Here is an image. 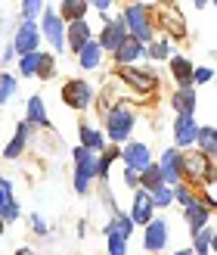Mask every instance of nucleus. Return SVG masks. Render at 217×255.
Masks as SVG:
<instances>
[{"instance_id": "7c9ffc66", "label": "nucleus", "mask_w": 217, "mask_h": 255, "mask_svg": "<svg viewBox=\"0 0 217 255\" xmlns=\"http://www.w3.org/2000/svg\"><path fill=\"white\" fill-rule=\"evenodd\" d=\"M12 94H16V78L3 72V75H0V106H3L6 100L12 97Z\"/></svg>"}, {"instance_id": "e433bc0d", "label": "nucleus", "mask_w": 217, "mask_h": 255, "mask_svg": "<svg viewBox=\"0 0 217 255\" xmlns=\"http://www.w3.org/2000/svg\"><path fill=\"white\" fill-rule=\"evenodd\" d=\"M12 202H16V199H12V193L0 187V221H3V215H6V209L12 206Z\"/></svg>"}, {"instance_id": "0eeeda50", "label": "nucleus", "mask_w": 217, "mask_h": 255, "mask_svg": "<svg viewBox=\"0 0 217 255\" xmlns=\"http://www.w3.org/2000/svg\"><path fill=\"white\" fill-rule=\"evenodd\" d=\"M37 44H41V28H37L31 19H22L19 31H16V41H12V50H16V53H34Z\"/></svg>"}, {"instance_id": "ea45409f", "label": "nucleus", "mask_w": 217, "mask_h": 255, "mask_svg": "<svg viewBox=\"0 0 217 255\" xmlns=\"http://www.w3.org/2000/svg\"><path fill=\"white\" fill-rule=\"evenodd\" d=\"M124 184H127V187H134V190H137V187H140V174H137L134 168H127V171H124Z\"/></svg>"}, {"instance_id": "c85d7f7f", "label": "nucleus", "mask_w": 217, "mask_h": 255, "mask_svg": "<svg viewBox=\"0 0 217 255\" xmlns=\"http://www.w3.org/2000/svg\"><path fill=\"white\" fill-rule=\"evenodd\" d=\"M149 196H152V202H155V206H161V209H171V206H174V190H171L168 184L155 187Z\"/></svg>"}, {"instance_id": "9d476101", "label": "nucleus", "mask_w": 217, "mask_h": 255, "mask_svg": "<svg viewBox=\"0 0 217 255\" xmlns=\"http://www.w3.org/2000/svg\"><path fill=\"white\" fill-rule=\"evenodd\" d=\"M112 56H115V62H118V66H134V62L143 56V44H140L137 37L124 34V37H121V44L112 50Z\"/></svg>"}, {"instance_id": "58836bf2", "label": "nucleus", "mask_w": 217, "mask_h": 255, "mask_svg": "<svg viewBox=\"0 0 217 255\" xmlns=\"http://www.w3.org/2000/svg\"><path fill=\"white\" fill-rule=\"evenodd\" d=\"M31 224H34V234H41V237H47V221L41 218V215H31Z\"/></svg>"}, {"instance_id": "2eb2a0df", "label": "nucleus", "mask_w": 217, "mask_h": 255, "mask_svg": "<svg viewBox=\"0 0 217 255\" xmlns=\"http://www.w3.org/2000/svg\"><path fill=\"white\" fill-rule=\"evenodd\" d=\"M121 156H124V162H127V168H134V171H143L146 165L152 162L149 146H146V143H127Z\"/></svg>"}, {"instance_id": "c9c22d12", "label": "nucleus", "mask_w": 217, "mask_h": 255, "mask_svg": "<svg viewBox=\"0 0 217 255\" xmlns=\"http://www.w3.org/2000/svg\"><path fill=\"white\" fill-rule=\"evenodd\" d=\"M171 190H174V202H180V206H186V202H193V193H189L186 187H180V184H174Z\"/></svg>"}, {"instance_id": "473e14b6", "label": "nucleus", "mask_w": 217, "mask_h": 255, "mask_svg": "<svg viewBox=\"0 0 217 255\" xmlns=\"http://www.w3.org/2000/svg\"><path fill=\"white\" fill-rule=\"evenodd\" d=\"M19 69H22L25 78H34V69H37V50H34V53H22Z\"/></svg>"}, {"instance_id": "20e7f679", "label": "nucleus", "mask_w": 217, "mask_h": 255, "mask_svg": "<svg viewBox=\"0 0 217 255\" xmlns=\"http://www.w3.org/2000/svg\"><path fill=\"white\" fill-rule=\"evenodd\" d=\"M180 165H183V177L193 174V181H205V184H214V165L205 152H180Z\"/></svg>"}, {"instance_id": "dca6fc26", "label": "nucleus", "mask_w": 217, "mask_h": 255, "mask_svg": "<svg viewBox=\"0 0 217 255\" xmlns=\"http://www.w3.org/2000/svg\"><path fill=\"white\" fill-rule=\"evenodd\" d=\"M186 212V224H189V231H199V227H205L208 224V218H211V209L205 206V202H199V199H193V202H186V206H183Z\"/></svg>"}, {"instance_id": "bb28decb", "label": "nucleus", "mask_w": 217, "mask_h": 255, "mask_svg": "<svg viewBox=\"0 0 217 255\" xmlns=\"http://www.w3.org/2000/svg\"><path fill=\"white\" fill-rule=\"evenodd\" d=\"M124 78L131 84H137V87H152V84H155V75H152V72H137L131 66H124Z\"/></svg>"}, {"instance_id": "49530a36", "label": "nucleus", "mask_w": 217, "mask_h": 255, "mask_svg": "<svg viewBox=\"0 0 217 255\" xmlns=\"http://www.w3.org/2000/svg\"><path fill=\"white\" fill-rule=\"evenodd\" d=\"M211 3V0H196V6H208Z\"/></svg>"}, {"instance_id": "6e6552de", "label": "nucleus", "mask_w": 217, "mask_h": 255, "mask_svg": "<svg viewBox=\"0 0 217 255\" xmlns=\"http://www.w3.org/2000/svg\"><path fill=\"white\" fill-rule=\"evenodd\" d=\"M146 234H143V249L146 252H161L164 243H168V221L164 218H152L143 224Z\"/></svg>"}, {"instance_id": "9b49d317", "label": "nucleus", "mask_w": 217, "mask_h": 255, "mask_svg": "<svg viewBox=\"0 0 217 255\" xmlns=\"http://www.w3.org/2000/svg\"><path fill=\"white\" fill-rule=\"evenodd\" d=\"M124 34H127V25H124V16L118 12V16H115V19L106 25V28L99 31L96 41H99V47H103V50H115V47L121 44V37H124Z\"/></svg>"}, {"instance_id": "f3484780", "label": "nucleus", "mask_w": 217, "mask_h": 255, "mask_svg": "<svg viewBox=\"0 0 217 255\" xmlns=\"http://www.w3.org/2000/svg\"><path fill=\"white\" fill-rule=\"evenodd\" d=\"M193 69L196 66L186 56H171V75H174L177 87H193Z\"/></svg>"}, {"instance_id": "37998d69", "label": "nucleus", "mask_w": 217, "mask_h": 255, "mask_svg": "<svg viewBox=\"0 0 217 255\" xmlns=\"http://www.w3.org/2000/svg\"><path fill=\"white\" fill-rule=\"evenodd\" d=\"M16 255H34V249H28V246H22V249H16Z\"/></svg>"}, {"instance_id": "cd10ccee", "label": "nucleus", "mask_w": 217, "mask_h": 255, "mask_svg": "<svg viewBox=\"0 0 217 255\" xmlns=\"http://www.w3.org/2000/svg\"><path fill=\"white\" fill-rule=\"evenodd\" d=\"M109 231H115V234H121V237L127 240V237L134 234V221H131V215H115V218H112V224L106 227V234H109Z\"/></svg>"}, {"instance_id": "a19ab883", "label": "nucleus", "mask_w": 217, "mask_h": 255, "mask_svg": "<svg viewBox=\"0 0 217 255\" xmlns=\"http://www.w3.org/2000/svg\"><path fill=\"white\" fill-rule=\"evenodd\" d=\"M87 3H90V6H96L99 12H106V9L112 6V0H87Z\"/></svg>"}, {"instance_id": "f257e3e1", "label": "nucleus", "mask_w": 217, "mask_h": 255, "mask_svg": "<svg viewBox=\"0 0 217 255\" xmlns=\"http://www.w3.org/2000/svg\"><path fill=\"white\" fill-rule=\"evenodd\" d=\"M74 190L78 193H87L93 184V177H96V152L90 149H84V146H74Z\"/></svg>"}, {"instance_id": "72a5a7b5", "label": "nucleus", "mask_w": 217, "mask_h": 255, "mask_svg": "<svg viewBox=\"0 0 217 255\" xmlns=\"http://www.w3.org/2000/svg\"><path fill=\"white\" fill-rule=\"evenodd\" d=\"M41 9H44V0H22V19L41 16Z\"/></svg>"}, {"instance_id": "4be33fe9", "label": "nucleus", "mask_w": 217, "mask_h": 255, "mask_svg": "<svg viewBox=\"0 0 217 255\" xmlns=\"http://www.w3.org/2000/svg\"><path fill=\"white\" fill-rule=\"evenodd\" d=\"M90 9V3L87 0H62L59 6V19L62 22H74V19H84V12Z\"/></svg>"}, {"instance_id": "2f4dec72", "label": "nucleus", "mask_w": 217, "mask_h": 255, "mask_svg": "<svg viewBox=\"0 0 217 255\" xmlns=\"http://www.w3.org/2000/svg\"><path fill=\"white\" fill-rule=\"evenodd\" d=\"M109 255H127V240L115 231H109Z\"/></svg>"}, {"instance_id": "1a4fd4ad", "label": "nucleus", "mask_w": 217, "mask_h": 255, "mask_svg": "<svg viewBox=\"0 0 217 255\" xmlns=\"http://www.w3.org/2000/svg\"><path fill=\"white\" fill-rule=\"evenodd\" d=\"M158 171H161V181L168 184V187L180 184V177H183V165H180V149H168V152H161Z\"/></svg>"}, {"instance_id": "79ce46f5", "label": "nucleus", "mask_w": 217, "mask_h": 255, "mask_svg": "<svg viewBox=\"0 0 217 255\" xmlns=\"http://www.w3.org/2000/svg\"><path fill=\"white\" fill-rule=\"evenodd\" d=\"M12 56H16V50H12V47H6V50H3V56H0V59H3V62H9Z\"/></svg>"}, {"instance_id": "b1692460", "label": "nucleus", "mask_w": 217, "mask_h": 255, "mask_svg": "<svg viewBox=\"0 0 217 255\" xmlns=\"http://www.w3.org/2000/svg\"><path fill=\"white\" fill-rule=\"evenodd\" d=\"M140 174V187H143L146 190V193H152V190H155V187H161L164 181H161V171H158V165H146V168L143 171H137Z\"/></svg>"}, {"instance_id": "f03ea898", "label": "nucleus", "mask_w": 217, "mask_h": 255, "mask_svg": "<svg viewBox=\"0 0 217 255\" xmlns=\"http://www.w3.org/2000/svg\"><path fill=\"white\" fill-rule=\"evenodd\" d=\"M121 16H124V25L131 28V37H137L140 44H149L152 41V25H149L146 3H131Z\"/></svg>"}, {"instance_id": "a18cd8bd", "label": "nucleus", "mask_w": 217, "mask_h": 255, "mask_svg": "<svg viewBox=\"0 0 217 255\" xmlns=\"http://www.w3.org/2000/svg\"><path fill=\"white\" fill-rule=\"evenodd\" d=\"M174 255H193V249H180V252H174Z\"/></svg>"}, {"instance_id": "6ab92c4d", "label": "nucleus", "mask_w": 217, "mask_h": 255, "mask_svg": "<svg viewBox=\"0 0 217 255\" xmlns=\"http://www.w3.org/2000/svg\"><path fill=\"white\" fill-rule=\"evenodd\" d=\"M78 62H81V69H96L99 62H103V47H99V41H87L81 50H78Z\"/></svg>"}, {"instance_id": "f704fd0d", "label": "nucleus", "mask_w": 217, "mask_h": 255, "mask_svg": "<svg viewBox=\"0 0 217 255\" xmlns=\"http://www.w3.org/2000/svg\"><path fill=\"white\" fill-rule=\"evenodd\" d=\"M149 56H152V59H168V56H171L168 41H155V44L149 47Z\"/></svg>"}, {"instance_id": "39448f33", "label": "nucleus", "mask_w": 217, "mask_h": 255, "mask_svg": "<svg viewBox=\"0 0 217 255\" xmlns=\"http://www.w3.org/2000/svg\"><path fill=\"white\" fill-rule=\"evenodd\" d=\"M62 100H66V106H72V109H87L93 103V87L81 78H72L62 87Z\"/></svg>"}, {"instance_id": "4468645a", "label": "nucleus", "mask_w": 217, "mask_h": 255, "mask_svg": "<svg viewBox=\"0 0 217 255\" xmlns=\"http://www.w3.org/2000/svg\"><path fill=\"white\" fill-rule=\"evenodd\" d=\"M90 25H87L84 19H74V22H69V28H66V41H69V50L72 53H78V50L90 41Z\"/></svg>"}, {"instance_id": "a878e982", "label": "nucleus", "mask_w": 217, "mask_h": 255, "mask_svg": "<svg viewBox=\"0 0 217 255\" xmlns=\"http://www.w3.org/2000/svg\"><path fill=\"white\" fill-rule=\"evenodd\" d=\"M196 143L202 146V152H205L208 159H214L217 143H214V128L211 125H205V128H199V131H196Z\"/></svg>"}, {"instance_id": "ddd939ff", "label": "nucleus", "mask_w": 217, "mask_h": 255, "mask_svg": "<svg viewBox=\"0 0 217 255\" xmlns=\"http://www.w3.org/2000/svg\"><path fill=\"white\" fill-rule=\"evenodd\" d=\"M196 131H199L196 116H177V122H174V140H177V146H193L196 143Z\"/></svg>"}, {"instance_id": "423d86ee", "label": "nucleus", "mask_w": 217, "mask_h": 255, "mask_svg": "<svg viewBox=\"0 0 217 255\" xmlns=\"http://www.w3.org/2000/svg\"><path fill=\"white\" fill-rule=\"evenodd\" d=\"M131 131H134V112L115 106L109 112V137L115 140V143H121V140L131 137Z\"/></svg>"}, {"instance_id": "5701e85b", "label": "nucleus", "mask_w": 217, "mask_h": 255, "mask_svg": "<svg viewBox=\"0 0 217 255\" xmlns=\"http://www.w3.org/2000/svg\"><path fill=\"white\" fill-rule=\"evenodd\" d=\"M193 243H196L193 255H211V243H214V227H211V224L199 227V231L193 234Z\"/></svg>"}, {"instance_id": "7ed1b4c3", "label": "nucleus", "mask_w": 217, "mask_h": 255, "mask_svg": "<svg viewBox=\"0 0 217 255\" xmlns=\"http://www.w3.org/2000/svg\"><path fill=\"white\" fill-rule=\"evenodd\" d=\"M41 34L47 37V44L53 50H62L66 47V22L59 19L56 9H41Z\"/></svg>"}, {"instance_id": "393cba45", "label": "nucleus", "mask_w": 217, "mask_h": 255, "mask_svg": "<svg viewBox=\"0 0 217 255\" xmlns=\"http://www.w3.org/2000/svg\"><path fill=\"white\" fill-rule=\"evenodd\" d=\"M28 122L31 125H41V128H50V116H47L41 97H31L28 100Z\"/></svg>"}, {"instance_id": "f8f14e48", "label": "nucleus", "mask_w": 217, "mask_h": 255, "mask_svg": "<svg viewBox=\"0 0 217 255\" xmlns=\"http://www.w3.org/2000/svg\"><path fill=\"white\" fill-rule=\"evenodd\" d=\"M152 212H155V202H152V196L146 193L143 187H137V196H134V215H131V221L143 227L146 221H152V218H155Z\"/></svg>"}, {"instance_id": "4c0bfd02", "label": "nucleus", "mask_w": 217, "mask_h": 255, "mask_svg": "<svg viewBox=\"0 0 217 255\" xmlns=\"http://www.w3.org/2000/svg\"><path fill=\"white\" fill-rule=\"evenodd\" d=\"M211 81V69L202 66V69H193V84H208Z\"/></svg>"}, {"instance_id": "412c9836", "label": "nucleus", "mask_w": 217, "mask_h": 255, "mask_svg": "<svg viewBox=\"0 0 217 255\" xmlns=\"http://www.w3.org/2000/svg\"><path fill=\"white\" fill-rule=\"evenodd\" d=\"M78 131H81V146H84V149H90V152H103V149H106V137L99 134L96 128L81 125Z\"/></svg>"}, {"instance_id": "de8ad7c7", "label": "nucleus", "mask_w": 217, "mask_h": 255, "mask_svg": "<svg viewBox=\"0 0 217 255\" xmlns=\"http://www.w3.org/2000/svg\"><path fill=\"white\" fill-rule=\"evenodd\" d=\"M0 237H3V221H0Z\"/></svg>"}, {"instance_id": "c756f323", "label": "nucleus", "mask_w": 217, "mask_h": 255, "mask_svg": "<svg viewBox=\"0 0 217 255\" xmlns=\"http://www.w3.org/2000/svg\"><path fill=\"white\" fill-rule=\"evenodd\" d=\"M53 72H56V59H53V53H37V69H34V75L50 78Z\"/></svg>"}, {"instance_id": "a211bd4d", "label": "nucleus", "mask_w": 217, "mask_h": 255, "mask_svg": "<svg viewBox=\"0 0 217 255\" xmlns=\"http://www.w3.org/2000/svg\"><path fill=\"white\" fill-rule=\"evenodd\" d=\"M196 91L193 87H180V91L174 94V100H171V106L177 109V116H196Z\"/></svg>"}, {"instance_id": "c03bdc74", "label": "nucleus", "mask_w": 217, "mask_h": 255, "mask_svg": "<svg viewBox=\"0 0 217 255\" xmlns=\"http://www.w3.org/2000/svg\"><path fill=\"white\" fill-rule=\"evenodd\" d=\"M0 187H3V190H12V184L6 181V177H0Z\"/></svg>"}, {"instance_id": "aec40b11", "label": "nucleus", "mask_w": 217, "mask_h": 255, "mask_svg": "<svg viewBox=\"0 0 217 255\" xmlns=\"http://www.w3.org/2000/svg\"><path fill=\"white\" fill-rule=\"evenodd\" d=\"M31 122H19V131H16V137L9 140V146L3 149V156L6 159H19L22 156V149H25V140H28V134H31Z\"/></svg>"}]
</instances>
